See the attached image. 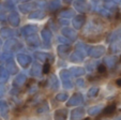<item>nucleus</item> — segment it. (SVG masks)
<instances>
[{
	"label": "nucleus",
	"instance_id": "1",
	"mask_svg": "<svg viewBox=\"0 0 121 120\" xmlns=\"http://www.w3.org/2000/svg\"><path fill=\"white\" fill-rule=\"evenodd\" d=\"M115 111H116V103H112V104L108 105L107 107H105V109L102 111V114H101L100 116H104V117H106V116H112Z\"/></svg>",
	"mask_w": 121,
	"mask_h": 120
},
{
	"label": "nucleus",
	"instance_id": "2",
	"mask_svg": "<svg viewBox=\"0 0 121 120\" xmlns=\"http://www.w3.org/2000/svg\"><path fill=\"white\" fill-rule=\"evenodd\" d=\"M49 70H50V64L48 63V62H46L43 67V73L44 74H47V73L49 72Z\"/></svg>",
	"mask_w": 121,
	"mask_h": 120
},
{
	"label": "nucleus",
	"instance_id": "4",
	"mask_svg": "<svg viewBox=\"0 0 121 120\" xmlns=\"http://www.w3.org/2000/svg\"><path fill=\"white\" fill-rule=\"evenodd\" d=\"M116 84L118 85L119 87H121V78H119V79H117V82H116Z\"/></svg>",
	"mask_w": 121,
	"mask_h": 120
},
{
	"label": "nucleus",
	"instance_id": "3",
	"mask_svg": "<svg viewBox=\"0 0 121 120\" xmlns=\"http://www.w3.org/2000/svg\"><path fill=\"white\" fill-rule=\"evenodd\" d=\"M98 72L99 73H105L106 72V67L104 66V64H101V66H99Z\"/></svg>",
	"mask_w": 121,
	"mask_h": 120
}]
</instances>
